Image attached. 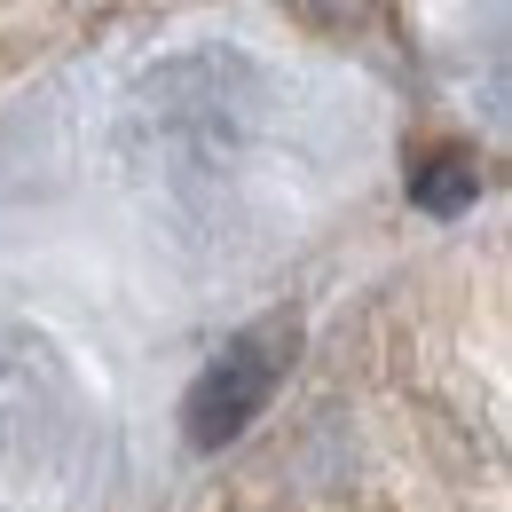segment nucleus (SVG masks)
<instances>
[{
    "label": "nucleus",
    "instance_id": "obj_1",
    "mask_svg": "<svg viewBox=\"0 0 512 512\" xmlns=\"http://www.w3.org/2000/svg\"><path fill=\"white\" fill-rule=\"evenodd\" d=\"M292 355H300V316L276 308V316L245 323V331L190 379V394H182V442H190L197 457L245 442L253 418H268V402H276V386L292 371Z\"/></svg>",
    "mask_w": 512,
    "mask_h": 512
},
{
    "label": "nucleus",
    "instance_id": "obj_2",
    "mask_svg": "<svg viewBox=\"0 0 512 512\" xmlns=\"http://www.w3.org/2000/svg\"><path fill=\"white\" fill-rule=\"evenodd\" d=\"M473 197H481V174L465 166V158H426L418 174H410V205L418 213H473Z\"/></svg>",
    "mask_w": 512,
    "mask_h": 512
}]
</instances>
